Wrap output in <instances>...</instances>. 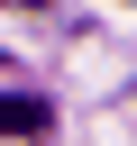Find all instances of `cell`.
<instances>
[{"mask_svg":"<svg viewBox=\"0 0 137 146\" xmlns=\"http://www.w3.org/2000/svg\"><path fill=\"white\" fill-rule=\"evenodd\" d=\"M18 9H46V0H18Z\"/></svg>","mask_w":137,"mask_h":146,"instance_id":"obj_2","label":"cell"},{"mask_svg":"<svg viewBox=\"0 0 137 146\" xmlns=\"http://www.w3.org/2000/svg\"><path fill=\"white\" fill-rule=\"evenodd\" d=\"M0 137H46V100L9 91V100H0Z\"/></svg>","mask_w":137,"mask_h":146,"instance_id":"obj_1","label":"cell"}]
</instances>
